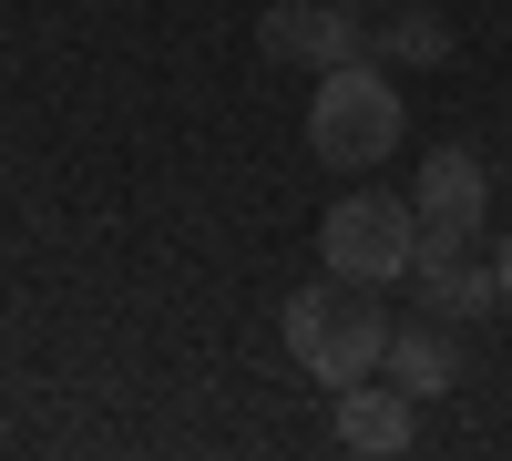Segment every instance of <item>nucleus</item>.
<instances>
[{
    "label": "nucleus",
    "mask_w": 512,
    "mask_h": 461,
    "mask_svg": "<svg viewBox=\"0 0 512 461\" xmlns=\"http://www.w3.org/2000/svg\"><path fill=\"white\" fill-rule=\"evenodd\" d=\"M379 380H400L410 400H441L451 380H461V339H451V318H400L390 328V359H379Z\"/></svg>",
    "instance_id": "obj_8"
},
{
    "label": "nucleus",
    "mask_w": 512,
    "mask_h": 461,
    "mask_svg": "<svg viewBox=\"0 0 512 461\" xmlns=\"http://www.w3.org/2000/svg\"><path fill=\"white\" fill-rule=\"evenodd\" d=\"M410 257H420V205L390 195V185H369V175L318 216V267H328V277L390 287V277H410Z\"/></svg>",
    "instance_id": "obj_3"
},
{
    "label": "nucleus",
    "mask_w": 512,
    "mask_h": 461,
    "mask_svg": "<svg viewBox=\"0 0 512 461\" xmlns=\"http://www.w3.org/2000/svg\"><path fill=\"white\" fill-rule=\"evenodd\" d=\"M390 308H379V287L359 277H318L287 298V359L308 369L318 390H349V380H379V359H390Z\"/></svg>",
    "instance_id": "obj_1"
},
{
    "label": "nucleus",
    "mask_w": 512,
    "mask_h": 461,
    "mask_svg": "<svg viewBox=\"0 0 512 461\" xmlns=\"http://www.w3.org/2000/svg\"><path fill=\"white\" fill-rule=\"evenodd\" d=\"M256 52L287 72H338V62H359V11L349 0H277L256 21Z\"/></svg>",
    "instance_id": "obj_4"
},
{
    "label": "nucleus",
    "mask_w": 512,
    "mask_h": 461,
    "mask_svg": "<svg viewBox=\"0 0 512 461\" xmlns=\"http://www.w3.org/2000/svg\"><path fill=\"white\" fill-rule=\"evenodd\" d=\"M379 62H410V72L451 62V21L431 11V0H390V21H379Z\"/></svg>",
    "instance_id": "obj_9"
},
{
    "label": "nucleus",
    "mask_w": 512,
    "mask_h": 461,
    "mask_svg": "<svg viewBox=\"0 0 512 461\" xmlns=\"http://www.w3.org/2000/svg\"><path fill=\"white\" fill-rule=\"evenodd\" d=\"M492 277H502V308H512V226H502V246H492Z\"/></svg>",
    "instance_id": "obj_10"
},
{
    "label": "nucleus",
    "mask_w": 512,
    "mask_h": 461,
    "mask_svg": "<svg viewBox=\"0 0 512 461\" xmlns=\"http://www.w3.org/2000/svg\"><path fill=\"white\" fill-rule=\"evenodd\" d=\"M410 298L431 308V318H492L502 308V277H492V257H472V236H431L420 226V257H410Z\"/></svg>",
    "instance_id": "obj_5"
},
{
    "label": "nucleus",
    "mask_w": 512,
    "mask_h": 461,
    "mask_svg": "<svg viewBox=\"0 0 512 461\" xmlns=\"http://www.w3.org/2000/svg\"><path fill=\"white\" fill-rule=\"evenodd\" d=\"M338 441L369 451V461H390V451L420 441V400L400 380H349V390H338Z\"/></svg>",
    "instance_id": "obj_7"
},
{
    "label": "nucleus",
    "mask_w": 512,
    "mask_h": 461,
    "mask_svg": "<svg viewBox=\"0 0 512 461\" xmlns=\"http://www.w3.org/2000/svg\"><path fill=\"white\" fill-rule=\"evenodd\" d=\"M400 134H410V103H400V82L379 72V52L318 72V93H308V154L328 164V175H349V185L379 175V164L400 154Z\"/></svg>",
    "instance_id": "obj_2"
},
{
    "label": "nucleus",
    "mask_w": 512,
    "mask_h": 461,
    "mask_svg": "<svg viewBox=\"0 0 512 461\" xmlns=\"http://www.w3.org/2000/svg\"><path fill=\"white\" fill-rule=\"evenodd\" d=\"M349 11H359V21H369V11H379V0H349Z\"/></svg>",
    "instance_id": "obj_11"
},
{
    "label": "nucleus",
    "mask_w": 512,
    "mask_h": 461,
    "mask_svg": "<svg viewBox=\"0 0 512 461\" xmlns=\"http://www.w3.org/2000/svg\"><path fill=\"white\" fill-rule=\"evenodd\" d=\"M410 205H420V226L431 236H472L492 216V164L472 144H431L420 154V175H410Z\"/></svg>",
    "instance_id": "obj_6"
}]
</instances>
